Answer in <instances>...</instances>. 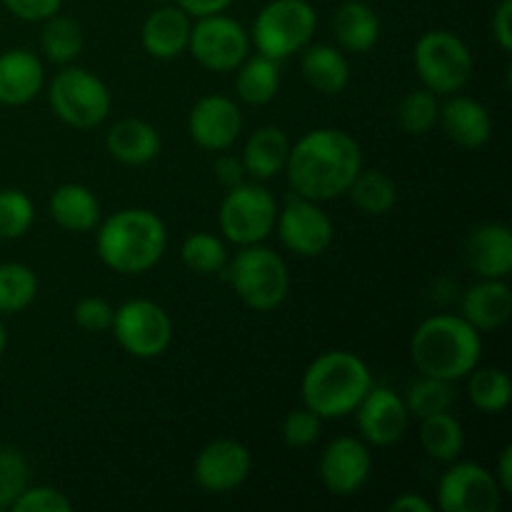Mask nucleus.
<instances>
[{
	"mask_svg": "<svg viewBox=\"0 0 512 512\" xmlns=\"http://www.w3.org/2000/svg\"><path fill=\"white\" fill-rule=\"evenodd\" d=\"M40 48L45 58L55 65H70L83 50V28L78 20L65 18V15H50L43 20L40 30Z\"/></svg>",
	"mask_w": 512,
	"mask_h": 512,
	"instance_id": "32",
	"label": "nucleus"
},
{
	"mask_svg": "<svg viewBox=\"0 0 512 512\" xmlns=\"http://www.w3.org/2000/svg\"><path fill=\"white\" fill-rule=\"evenodd\" d=\"M95 248L105 268L120 275H143L163 260L168 228L148 208H123L98 223Z\"/></svg>",
	"mask_w": 512,
	"mask_h": 512,
	"instance_id": "2",
	"label": "nucleus"
},
{
	"mask_svg": "<svg viewBox=\"0 0 512 512\" xmlns=\"http://www.w3.org/2000/svg\"><path fill=\"white\" fill-rule=\"evenodd\" d=\"M363 168L358 140L340 128H315L290 145L283 173L300 198L328 203L348 193Z\"/></svg>",
	"mask_w": 512,
	"mask_h": 512,
	"instance_id": "1",
	"label": "nucleus"
},
{
	"mask_svg": "<svg viewBox=\"0 0 512 512\" xmlns=\"http://www.w3.org/2000/svg\"><path fill=\"white\" fill-rule=\"evenodd\" d=\"M110 330L120 348L140 360L158 358L173 343V320L163 305L148 298H133L115 308Z\"/></svg>",
	"mask_w": 512,
	"mask_h": 512,
	"instance_id": "10",
	"label": "nucleus"
},
{
	"mask_svg": "<svg viewBox=\"0 0 512 512\" xmlns=\"http://www.w3.org/2000/svg\"><path fill=\"white\" fill-rule=\"evenodd\" d=\"M355 208L365 215H388L398 203V185L383 170H365L355 175L348 193Z\"/></svg>",
	"mask_w": 512,
	"mask_h": 512,
	"instance_id": "30",
	"label": "nucleus"
},
{
	"mask_svg": "<svg viewBox=\"0 0 512 512\" xmlns=\"http://www.w3.org/2000/svg\"><path fill=\"white\" fill-rule=\"evenodd\" d=\"M405 405H408L410 418H428V415L445 413L458 400V390H455L453 380L433 378V375H423L415 383L408 385L403 395Z\"/></svg>",
	"mask_w": 512,
	"mask_h": 512,
	"instance_id": "33",
	"label": "nucleus"
},
{
	"mask_svg": "<svg viewBox=\"0 0 512 512\" xmlns=\"http://www.w3.org/2000/svg\"><path fill=\"white\" fill-rule=\"evenodd\" d=\"M490 30H493L495 43L500 45L503 53L512 50V0H500L495 8L493 20H490Z\"/></svg>",
	"mask_w": 512,
	"mask_h": 512,
	"instance_id": "43",
	"label": "nucleus"
},
{
	"mask_svg": "<svg viewBox=\"0 0 512 512\" xmlns=\"http://www.w3.org/2000/svg\"><path fill=\"white\" fill-rule=\"evenodd\" d=\"M420 445L438 463H453L465 448V430L450 410L420 420Z\"/></svg>",
	"mask_w": 512,
	"mask_h": 512,
	"instance_id": "29",
	"label": "nucleus"
},
{
	"mask_svg": "<svg viewBox=\"0 0 512 512\" xmlns=\"http://www.w3.org/2000/svg\"><path fill=\"white\" fill-rule=\"evenodd\" d=\"M215 175H218L220 185H225V188H233V185H240L245 180V165L243 160H240V155H220L218 160H215Z\"/></svg>",
	"mask_w": 512,
	"mask_h": 512,
	"instance_id": "44",
	"label": "nucleus"
},
{
	"mask_svg": "<svg viewBox=\"0 0 512 512\" xmlns=\"http://www.w3.org/2000/svg\"><path fill=\"white\" fill-rule=\"evenodd\" d=\"M390 510L393 512H433V503L425 500L423 495L418 493H400L398 498L390 503Z\"/></svg>",
	"mask_w": 512,
	"mask_h": 512,
	"instance_id": "46",
	"label": "nucleus"
},
{
	"mask_svg": "<svg viewBox=\"0 0 512 512\" xmlns=\"http://www.w3.org/2000/svg\"><path fill=\"white\" fill-rule=\"evenodd\" d=\"M460 315L475 330L503 328L512 315V290L505 278H480L473 288L465 290Z\"/></svg>",
	"mask_w": 512,
	"mask_h": 512,
	"instance_id": "22",
	"label": "nucleus"
},
{
	"mask_svg": "<svg viewBox=\"0 0 512 512\" xmlns=\"http://www.w3.org/2000/svg\"><path fill=\"white\" fill-rule=\"evenodd\" d=\"M495 480H498L500 490L503 495L512 493V445H505L500 450V458H498V468H495Z\"/></svg>",
	"mask_w": 512,
	"mask_h": 512,
	"instance_id": "47",
	"label": "nucleus"
},
{
	"mask_svg": "<svg viewBox=\"0 0 512 512\" xmlns=\"http://www.w3.org/2000/svg\"><path fill=\"white\" fill-rule=\"evenodd\" d=\"M468 398L480 413L498 415L510 405L512 383L503 368H473L468 375Z\"/></svg>",
	"mask_w": 512,
	"mask_h": 512,
	"instance_id": "31",
	"label": "nucleus"
},
{
	"mask_svg": "<svg viewBox=\"0 0 512 512\" xmlns=\"http://www.w3.org/2000/svg\"><path fill=\"white\" fill-rule=\"evenodd\" d=\"M503 490L488 468L478 463H455L438 483V508L443 512H498Z\"/></svg>",
	"mask_w": 512,
	"mask_h": 512,
	"instance_id": "13",
	"label": "nucleus"
},
{
	"mask_svg": "<svg viewBox=\"0 0 512 512\" xmlns=\"http://www.w3.org/2000/svg\"><path fill=\"white\" fill-rule=\"evenodd\" d=\"M355 418H358L360 435L373 448H388V445L400 443L410 425V413L403 395L375 383L355 408Z\"/></svg>",
	"mask_w": 512,
	"mask_h": 512,
	"instance_id": "16",
	"label": "nucleus"
},
{
	"mask_svg": "<svg viewBox=\"0 0 512 512\" xmlns=\"http://www.w3.org/2000/svg\"><path fill=\"white\" fill-rule=\"evenodd\" d=\"M38 295V275L23 263H0V315L23 313Z\"/></svg>",
	"mask_w": 512,
	"mask_h": 512,
	"instance_id": "34",
	"label": "nucleus"
},
{
	"mask_svg": "<svg viewBox=\"0 0 512 512\" xmlns=\"http://www.w3.org/2000/svg\"><path fill=\"white\" fill-rule=\"evenodd\" d=\"M3 5L13 18L25 23H43L50 15L60 13L63 0H3Z\"/></svg>",
	"mask_w": 512,
	"mask_h": 512,
	"instance_id": "42",
	"label": "nucleus"
},
{
	"mask_svg": "<svg viewBox=\"0 0 512 512\" xmlns=\"http://www.w3.org/2000/svg\"><path fill=\"white\" fill-rule=\"evenodd\" d=\"M440 100L433 90H410L398 105V125L408 135H425L438 125Z\"/></svg>",
	"mask_w": 512,
	"mask_h": 512,
	"instance_id": "36",
	"label": "nucleus"
},
{
	"mask_svg": "<svg viewBox=\"0 0 512 512\" xmlns=\"http://www.w3.org/2000/svg\"><path fill=\"white\" fill-rule=\"evenodd\" d=\"M188 53L210 73H233L250 55V33L225 13L195 18Z\"/></svg>",
	"mask_w": 512,
	"mask_h": 512,
	"instance_id": "11",
	"label": "nucleus"
},
{
	"mask_svg": "<svg viewBox=\"0 0 512 512\" xmlns=\"http://www.w3.org/2000/svg\"><path fill=\"white\" fill-rule=\"evenodd\" d=\"M15 512H70L73 503L68 500V495L58 488H50V485H33V488H25L18 495V500L13 503Z\"/></svg>",
	"mask_w": 512,
	"mask_h": 512,
	"instance_id": "40",
	"label": "nucleus"
},
{
	"mask_svg": "<svg viewBox=\"0 0 512 512\" xmlns=\"http://www.w3.org/2000/svg\"><path fill=\"white\" fill-rule=\"evenodd\" d=\"M318 30V13L308 0H270L255 15L250 30V45L260 55L283 63L290 55H298L305 45L313 43Z\"/></svg>",
	"mask_w": 512,
	"mask_h": 512,
	"instance_id": "6",
	"label": "nucleus"
},
{
	"mask_svg": "<svg viewBox=\"0 0 512 512\" xmlns=\"http://www.w3.org/2000/svg\"><path fill=\"white\" fill-rule=\"evenodd\" d=\"M113 313L115 308L108 300L90 295V298L78 300V305L73 308V320L78 328L88 330V333H105L113 323Z\"/></svg>",
	"mask_w": 512,
	"mask_h": 512,
	"instance_id": "41",
	"label": "nucleus"
},
{
	"mask_svg": "<svg viewBox=\"0 0 512 512\" xmlns=\"http://www.w3.org/2000/svg\"><path fill=\"white\" fill-rule=\"evenodd\" d=\"M360 3H373V0H360Z\"/></svg>",
	"mask_w": 512,
	"mask_h": 512,
	"instance_id": "49",
	"label": "nucleus"
},
{
	"mask_svg": "<svg viewBox=\"0 0 512 512\" xmlns=\"http://www.w3.org/2000/svg\"><path fill=\"white\" fill-rule=\"evenodd\" d=\"M178 8H183L190 18H205V15L225 13L233 5V0H175Z\"/></svg>",
	"mask_w": 512,
	"mask_h": 512,
	"instance_id": "45",
	"label": "nucleus"
},
{
	"mask_svg": "<svg viewBox=\"0 0 512 512\" xmlns=\"http://www.w3.org/2000/svg\"><path fill=\"white\" fill-rule=\"evenodd\" d=\"M253 470V455L240 440L218 438L205 445L193 465V478L205 493L223 495L248 480Z\"/></svg>",
	"mask_w": 512,
	"mask_h": 512,
	"instance_id": "15",
	"label": "nucleus"
},
{
	"mask_svg": "<svg viewBox=\"0 0 512 512\" xmlns=\"http://www.w3.org/2000/svg\"><path fill=\"white\" fill-rule=\"evenodd\" d=\"M180 260L198 275H218L228 268V248L213 233H193L180 245Z\"/></svg>",
	"mask_w": 512,
	"mask_h": 512,
	"instance_id": "35",
	"label": "nucleus"
},
{
	"mask_svg": "<svg viewBox=\"0 0 512 512\" xmlns=\"http://www.w3.org/2000/svg\"><path fill=\"white\" fill-rule=\"evenodd\" d=\"M320 430H323V418H318L305 405L298 410H290L283 420V440L288 448H310V445L318 443Z\"/></svg>",
	"mask_w": 512,
	"mask_h": 512,
	"instance_id": "39",
	"label": "nucleus"
},
{
	"mask_svg": "<svg viewBox=\"0 0 512 512\" xmlns=\"http://www.w3.org/2000/svg\"><path fill=\"white\" fill-rule=\"evenodd\" d=\"M290 138L278 125H265L258 128L245 143L240 160L245 165V173L255 180H270L285 170L290 155Z\"/></svg>",
	"mask_w": 512,
	"mask_h": 512,
	"instance_id": "27",
	"label": "nucleus"
},
{
	"mask_svg": "<svg viewBox=\"0 0 512 512\" xmlns=\"http://www.w3.org/2000/svg\"><path fill=\"white\" fill-rule=\"evenodd\" d=\"M278 238L290 253L300 258H318L328 253L335 238V225L320 203L300 195H290L283 208H278L275 220Z\"/></svg>",
	"mask_w": 512,
	"mask_h": 512,
	"instance_id": "12",
	"label": "nucleus"
},
{
	"mask_svg": "<svg viewBox=\"0 0 512 512\" xmlns=\"http://www.w3.org/2000/svg\"><path fill=\"white\" fill-rule=\"evenodd\" d=\"M278 200L265 185L240 183L228 188L218 210V225L225 240L238 248L258 245L275 230Z\"/></svg>",
	"mask_w": 512,
	"mask_h": 512,
	"instance_id": "9",
	"label": "nucleus"
},
{
	"mask_svg": "<svg viewBox=\"0 0 512 512\" xmlns=\"http://www.w3.org/2000/svg\"><path fill=\"white\" fill-rule=\"evenodd\" d=\"M105 148L123 165H148L160 155L163 140L155 125L140 118H123L105 135Z\"/></svg>",
	"mask_w": 512,
	"mask_h": 512,
	"instance_id": "23",
	"label": "nucleus"
},
{
	"mask_svg": "<svg viewBox=\"0 0 512 512\" xmlns=\"http://www.w3.org/2000/svg\"><path fill=\"white\" fill-rule=\"evenodd\" d=\"M30 485V468L23 453L0 448V510H10L18 495Z\"/></svg>",
	"mask_w": 512,
	"mask_h": 512,
	"instance_id": "38",
	"label": "nucleus"
},
{
	"mask_svg": "<svg viewBox=\"0 0 512 512\" xmlns=\"http://www.w3.org/2000/svg\"><path fill=\"white\" fill-rule=\"evenodd\" d=\"M235 73V93L245 105H268L280 90V63L265 55H248Z\"/></svg>",
	"mask_w": 512,
	"mask_h": 512,
	"instance_id": "28",
	"label": "nucleus"
},
{
	"mask_svg": "<svg viewBox=\"0 0 512 512\" xmlns=\"http://www.w3.org/2000/svg\"><path fill=\"white\" fill-rule=\"evenodd\" d=\"M465 263L478 278H508L512 270V233L505 223H483L465 240Z\"/></svg>",
	"mask_w": 512,
	"mask_h": 512,
	"instance_id": "20",
	"label": "nucleus"
},
{
	"mask_svg": "<svg viewBox=\"0 0 512 512\" xmlns=\"http://www.w3.org/2000/svg\"><path fill=\"white\" fill-rule=\"evenodd\" d=\"M370 388L373 373L368 363L350 350H328L318 355L300 380L303 405L323 420L353 415Z\"/></svg>",
	"mask_w": 512,
	"mask_h": 512,
	"instance_id": "3",
	"label": "nucleus"
},
{
	"mask_svg": "<svg viewBox=\"0 0 512 512\" xmlns=\"http://www.w3.org/2000/svg\"><path fill=\"white\" fill-rule=\"evenodd\" d=\"M48 210L55 225L68 233H90L98 228L100 218H103L98 195L88 185L80 183H65L55 188L50 195Z\"/></svg>",
	"mask_w": 512,
	"mask_h": 512,
	"instance_id": "25",
	"label": "nucleus"
},
{
	"mask_svg": "<svg viewBox=\"0 0 512 512\" xmlns=\"http://www.w3.org/2000/svg\"><path fill=\"white\" fill-rule=\"evenodd\" d=\"M35 205L18 188L0 190V240H18L33 228Z\"/></svg>",
	"mask_w": 512,
	"mask_h": 512,
	"instance_id": "37",
	"label": "nucleus"
},
{
	"mask_svg": "<svg viewBox=\"0 0 512 512\" xmlns=\"http://www.w3.org/2000/svg\"><path fill=\"white\" fill-rule=\"evenodd\" d=\"M333 33L343 53L363 55L378 45L383 25H380L378 13L370 8V3L345 0L333 15Z\"/></svg>",
	"mask_w": 512,
	"mask_h": 512,
	"instance_id": "26",
	"label": "nucleus"
},
{
	"mask_svg": "<svg viewBox=\"0 0 512 512\" xmlns=\"http://www.w3.org/2000/svg\"><path fill=\"white\" fill-rule=\"evenodd\" d=\"M230 288L240 303L258 313L280 308L290 293V270L285 260L265 245H245L225 268Z\"/></svg>",
	"mask_w": 512,
	"mask_h": 512,
	"instance_id": "5",
	"label": "nucleus"
},
{
	"mask_svg": "<svg viewBox=\"0 0 512 512\" xmlns=\"http://www.w3.org/2000/svg\"><path fill=\"white\" fill-rule=\"evenodd\" d=\"M5 348H8V333H5V325L3 320H0V358H3Z\"/></svg>",
	"mask_w": 512,
	"mask_h": 512,
	"instance_id": "48",
	"label": "nucleus"
},
{
	"mask_svg": "<svg viewBox=\"0 0 512 512\" xmlns=\"http://www.w3.org/2000/svg\"><path fill=\"white\" fill-rule=\"evenodd\" d=\"M415 73L423 88L435 95H455L473 78V53L460 35L450 30H428L413 50Z\"/></svg>",
	"mask_w": 512,
	"mask_h": 512,
	"instance_id": "7",
	"label": "nucleus"
},
{
	"mask_svg": "<svg viewBox=\"0 0 512 512\" xmlns=\"http://www.w3.org/2000/svg\"><path fill=\"white\" fill-rule=\"evenodd\" d=\"M410 358L423 375L463 380L483 358V340L463 315H430L410 340Z\"/></svg>",
	"mask_w": 512,
	"mask_h": 512,
	"instance_id": "4",
	"label": "nucleus"
},
{
	"mask_svg": "<svg viewBox=\"0 0 512 512\" xmlns=\"http://www.w3.org/2000/svg\"><path fill=\"white\" fill-rule=\"evenodd\" d=\"M188 133L198 148L225 153L243 133V113L228 95H205L190 110Z\"/></svg>",
	"mask_w": 512,
	"mask_h": 512,
	"instance_id": "17",
	"label": "nucleus"
},
{
	"mask_svg": "<svg viewBox=\"0 0 512 512\" xmlns=\"http://www.w3.org/2000/svg\"><path fill=\"white\" fill-rule=\"evenodd\" d=\"M45 85V68L35 53L13 48L0 53V105L18 108L38 98Z\"/></svg>",
	"mask_w": 512,
	"mask_h": 512,
	"instance_id": "21",
	"label": "nucleus"
},
{
	"mask_svg": "<svg viewBox=\"0 0 512 512\" xmlns=\"http://www.w3.org/2000/svg\"><path fill=\"white\" fill-rule=\"evenodd\" d=\"M438 123L445 138L465 150L483 148L493 138V118L488 108L468 95H450L448 103L440 105Z\"/></svg>",
	"mask_w": 512,
	"mask_h": 512,
	"instance_id": "18",
	"label": "nucleus"
},
{
	"mask_svg": "<svg viewBox=\"0 0 512 512\" xmlns=\"http://www.w3.org/2000/svg\"><path fill=\"white\" fill-rule=\"evenodd\" d=\"M48 103L65 125L90 130L108 120L113 95L95 73L78 65H63L48 88Z\"/></svg>",
	"mask_w": 512,
	"mask_h": 512,
	"instance_id": "8",
	"label": "nucleus"
},
{
	"mask_svg": "<svg viewBox=\"0 0 512 512\" xmlns=\"http://www.w3.org/2000/svg\"><path fill=\"white\" fill-rule=\"evenodd\" d=\"M318 473L320 483L330 495L350 498L365 488L373 473V455H370L368 443L350 435L335 438L320 455Z\"/></svg>",
	"mask_w": 512,
	"mask_h": 512,
	"instance_id": "14",
	"label": "nucleus"
},
{
	"mask_svg": "<svg viewBox=\"0 0 512 512\" xmlns=\"http://www.w3.org/2000/svg\"><path fill=\"white\" fill-rule=\"evenodd\" d=\"M193 18L178 5H160L140 28L143 50L155 60H175L188 53Z\"/></svg>",
	"mask_w": 512,
	"mask_h": 512,
	"instance_id": "19",
	"label": "nucleus"
},
{
	"mask_svg": "<svg viewBox=\"0 0 512 512\" xmlns=\"http://www.w3.org/2000/svg\"><path fill=\"white\" fill-rule=\"evenodd\" d=\"M300 73L318 93L338 95L350 83L348 55L335 45L310 43L300 50Z\"/></svg>",
	"mask_w": 512,
	"mask_h": 512,
	"instance_id": "24",
	"label": "nucleus"
}]
</instances>
